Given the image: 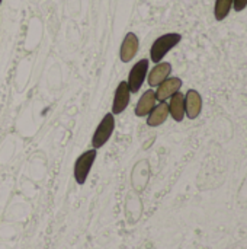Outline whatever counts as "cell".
Segmentation results:
<instances>
[{"label":"cell","instance_id":"obj_1","mask_svg":"<svg viewBox=\"0 0 247 249\" xmlns=\"http://www.w3.org/2000/svg\"><path fill=\"white\" fill-rule=\"evenodd\" d=\"M181 39H182V35L176 34V32H170V34H165V35L159 36L150 48L151 61L160 63L165 58V55L181 42Z\"/></svg>","mask_w":247,"mask_h":249},{"label":"cell","instance_id":"obj_2","mask_svg":"<svg viewBox=\"0 0 247 249\" xmlns=\"http://www.w3.org/2000/svg\"><path fill=\"white\" fill-rule=\"evenodd\" d=\"M114 130H115V115L112 112H109L98 124V127L92 136V147L96 150L103 147L106 144V142L112 137Z\"/></svg>","mask_w":247,"mask_h":249},{"label":"cell","instance_id":"obj_3","mask_svg":"<svg viewBox=\"0 0 247 249\" xmlns=\"http://www.w3.org/2000/svg\"><path fill=\"white\" fill-rule=\"evenodd\" d=\"M96 149H90L83 152L74 162V179L79 185L86 184L87 177L92 171V166L96 160Z\"/></svg>","mask_w":247,"mask_h":249},{"label":"cell","instance_id":"obj_4","mask_svg":"<svg viewBox=\"0 0 247 249\" xmlns=\"http://www.w3.org/2000/svg\"><path fill=\"white\" fill-rule=\"evenodd\" d=\"M148 67H150V61L147 58L137 61L131 67V70L128 73V79H127V83H128L131 93H137L141 89V86L144 85V80L147 79Z\"/></svg>","mask_w":247,"mask_h":249},{"label":"cell","instance_id":"obj_5","mask_svg":"<svg viewBox=\"0 0 247 249\" xmlns=\"http://www.w3.org/2000/svg\"><path fill=\"white\" fill-rule=\"evenodd\" d=\"M130 101H131V90L128 88V83L127 82H119V85L115 89V95H114L112 114L114 115L122 114L127 109Z\"/></svg>","mask_w":247,"mask_h":249},{"label":"cell","instance_id":"obj_6","mask_svg":"<svg viewBox=\"0 0 247 249\" xmlns=\"http://www.w3.org/2000/svg\"><path fill=\"white\" fill-rule=\"evenodd\" d=\"M138 47H140V41L138 36L134 32H128L121 44L119 48V58L122 63H130L138 53Z\"/></svg>","mask_w":247,"mask_h":249},{"label":"cell","instance_id":"obj_7","mask_svg":"<svg viewBox=\"0 0 247 249\" xmlns=\"http://www.w3.org/2000/svg\"><path fill=\"white\" fill-rule=\"evenodd\" d=\"M172 73V64L167 61H160L156 63V66L148 71L147 74V82L151 89L157 88L163 80H166Z\"/></svg>","mask_w":247,"mask_h":249},{"label":"cell","instance_id":"obj_8","mask_svg":"<svg viewBox=\"0 0 247 249\" xmlns=\"http://www.w3.org/2000/svg\"><path fill=\"white\" fill-rule=\"evenodd\" d=\"M181 88H182L181 77H167L156 88V98L160 102H166L173 93L179 92Z\"/></svg>","mask_w":247,"mask_h":249},{"label":"cell","instance_id":"obj_9","mask_svg":"<svg viewBox=\"0 0 247 249\" xmlns=\"http://www.w3.org/2000/svg\"><path fill=\"white\" fill-rule=\"evenodd\" d=\"M202 111V98L198 90L191 89L185 95V115L189 120H195L199 117Z\"/></svg>","mask_w":247,"mask_h":249},{"label":"cell","instance_id":"obj_10","mask_svg":"<svg viewBox=\"0 0 247 249\" xmlns=\"http://www.w3.org/2000/svg\"><path fill=\"white\" fill-rule=\"evenodd\" d=\"M156 104H157L156 90L150 88V89L146 90V92L141 95V98L138 99L134 112H135L137 117H147V115L151 112V109L156 107Z\"/></svg>","mask_w":247,"mask_h":249},{"label":"cell","instance_id":"obj_11","mask_svg":"<svg viewBox=\"0 0 247 249\" xmlns=\"http://www.w3.org/2000/svg\"><path fill=\"white\" fill-rule=\"evenodd\" d=\"M169 99H170V102L167 104L169 115H172V118L176 123L183 121V118H185V95L181 92H176Z\"/></svg>","mask_w":247,"mask_h":249},{"label":"cell","instance_id":"obj_12","mask_svg":"<svg viewBox=\"0 0 247 249\" xmlns=\"http://www.w3.org/2000/svg\"><path fill=\"white\" fill-rule=\"evenodd\" d=\"M147 125L148 127H159L162 125L167 117H169V105L166 102L156 104V107L151 109V112L147 115Z\"/></svg>","mask_w":247,"mask_h":249},{"label":"cell","instance_id":"obj_13","mask_svg":"<svg viewBox=\"0 0 247 249\" xmlns=\"http://www.w3.org/2000/svg\"><path fill=\"white\" fill-rule=\"evenodd\" d=\"M233 7V0H215L214 16L217 20H224Z\"/></svg>","mask_w":247,"mask_h":249},{"label":"cell","instance_id":"obj_14","mask_svg":"<svg viewBox=\"0 0 247 249\" xmlns=\"http://www.w3.org/2000/svg\"><path fill=\"white\" fill-rule=\"evenodd\" d=\"M233 7L236 12H242L247 7V0H233Z\"/></svg>","mask_w":247,"mask_h":249},{"label":"cell","instance_id":"obj_15","mask_svg":"<svg viewBox=\"0 0 247 249\" xmlns=\"http://www.w3.org/2000/svg\"><path fill=\"white\" fill-rule=\"evenodd\" d=\"M1 1H3V0H0V4H1Z\"/></svg>","mask_w":247,"mask_h":249}]
</instances>
